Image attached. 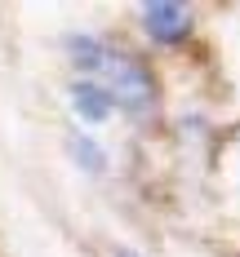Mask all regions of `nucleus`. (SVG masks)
Here are the masks:
<instances>
[{
    "label": "nucleus",
    "mask_w": 240,
    "mask_h": 257,
    "mask_svg": "<svg viewBox=\"0 0 240 257\" xmlns=\"http://www.w3.org/2000/svg\"><path fill=\"white\" fill-rule=\"evenodd\" d=\"M116 257H138V253H129V248H120V253H116Z\"/></svg>",
    "instance_id": "obj_4"
},
{
    "label": "nucleus",
    "mask_w": 240,
    "mask_h": 257,
    "mask_svg": "<svg viewBox=\"0 0 240 257\" xmlns=\"http://www.w3.org/2000/svg\"><path fill=\"white\" fill-rule=\"evenodd\" d=\"M85 80H98V84H103V93L111 98V106L147 111V106L156 102V80H151V71H147L138 58L111 49V45H103L98 62H94V71H89Z\"/></svg>",
    "instance_id": "obj_1"
},
{
    "label": "nucleus",
    "mask_w": 240,
    "mask_h": 257,
    "mask_svg": "<svg viewBox=\"0 0 240 257\" xmlns=\"http://www.w3.org/2000/svg\"><path fill=\"white\" fill-rule=\"evenodd\" d=\"M67 102H71V111H76L85 124H103L107 115H111V98L103 93V84L98 80H71V89H67Z\"/></svg>",
    "instance_id": "obj_3"
},
{
    "label": "nucleus",
    "mask_w": 240,
    "mask_h": 257,
    "mask_svg": "<svg viewBox=\"0 0 240 257\" xmlns=\"http://www.w3.org/2000/svg\"><path fill=\"white\" fill-rule=\"evenodd\" d=\"M138 23L156 45H183L196 27V14L187 5H174V0H151V5L138 9Z\"/></svg>",
    "instance_id": "obj_2"
}]
</instances>
